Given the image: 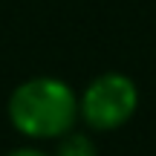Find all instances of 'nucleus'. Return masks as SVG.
<instances>
[{
    "mask_svg": "<svg viewBox=\"0 0 156 156\" xmlns=\"http://www.w3.org/2000/svg\"><path fill=\"white\" fill-rule=\"evenodd\" d=\"M55 156H98V147H95L93 136L81 133V130H69L58 139L55 145Z\"/></svg>",
    "mask_w": 156,
    "mask_h": 156,
    "instance_id": "obj_3",
    "label": "nucleus"
},
{
    "mask_svg": "<svg viewBox=\"0 0 156 156\" xmlns=\"http://www.w3.org/2000/svg\"><path fill=\"white\" fill-rule=\"evenodd\" d=\"M139 107V90L124 73H101L84 87L78 98V116L93 130H119L133 119Z\"/></svg>",
    "mask_w": 156,
    "mask_h": 156,
    "instance_id": "obj_2",
    "label": "nucleus"
},
{
    "mask_svg": "<svg viewBox=\"0 0 156 156\" xmlns=\"http://www.w3.org/2000/svg\"><path fill=\"white\" fill-rule=\"evenodd\" d=\"M6 156H49V153L38 151V147H17V151H12V153H6Z\"/></svg>",
    "mask_w": 156,
    "mask_h": 156,
    "instance_id": "obj_4",
    "label": "nucleus"
},
{
    "mask_svg": "<svg viewBox=\"0 0 156 156\" xmlns=\"http://www.w3.org/2000/svg\"><path fill=\"white\" fill-rule=\"evenodd\" d=\"M6 113L12 127L29 139H61L78 122V95L55 75H35L12 90Z\"/></svg>",
    "mask_w": 156,
    "mask_h": 156,
    "instance_id": "obj_1",
    "label": "nucleus"
}]
</instances>
